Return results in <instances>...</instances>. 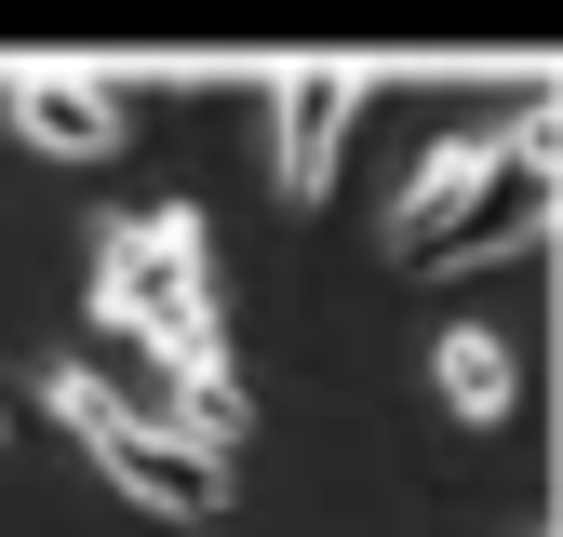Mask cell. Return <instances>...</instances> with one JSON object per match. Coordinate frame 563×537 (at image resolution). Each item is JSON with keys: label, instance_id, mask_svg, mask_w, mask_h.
<instances>
[{"label": "cell", "instance_id": "4", "mask_svg": "<svg viewBox=\"0 0 563 537\" xmlns=\"http://www.w3.org/2000/svg\"><path fill=\"white\" fill-rule=\"evenodd\" d=\"M349 134H363V81H349V67H296V81H268V175H282V201H335Z\"/></svg>", "mask_w": 563, "mask_h": 537}, {"label": "cell", "instance_id": "6", "mask_svg": "<svg viewBox=\"0 0 563 537\" xmlns=\"http://www.w3.org/2000/svg\"><path fill=\"white\" fill-rule=\"evenodd\" d=\"M550 229H563V175H510V188H497V201H483V216L430 255V283H483V268H523Z\"/></svg>", "mask_w": 563, "mask_h": 537}, {"label": "cell", "instance_id": "1", "mask_svg": "<svg viewBox=\"0 0 563 537\" xmlns=\"http://www.w3.org/2000/svg\"><path fill=\"white\" fill-rule=\"evenodd\" d=\"M95 322L108 336H134L162 376H175V403L162 417L188 430V443H242V363H229V322H216V242H201V201H148V216H108V242H95Z\"/></svg>", "mask_w": 563, "mask_h": 537}, {"label": "cell", "instance_id": "7", "mask_svg": "<svg viewBox=\"0 0 563 537\" xmlns=\"http://www.w3.org/2000/svg\"><path fill=\"white\" fill-rule=\"evenodd\" d=\"M430 390L456 403V430H497L510 403H523V350H510L497 322H443L430 336Z\"/></svg>", "mask_w": 563, "mask_h": 537}, {"label": "cell", "instance_id": "8", "mask_svg": "<svg viewBox=\"0 0 563 537\" xmlns=\"http://www.w3.org/2000/svg\"><path fill=\"white\" fill-rule=\"evenodd\" d=\"M0 443H14V417H0Z\"/></svg>", "mask_w": 563, "mask_h": 537}, {"label": "cell", "instance_id": "2", "mask_svg": "<svg viewBox=\"0 0 563 537\" xmlns=\"http://www.w3.org/2000/svg\"><path fill=\"white\" fill-rule=\"evenodd\" d=\"M41 417L81 443V457H95L148 524H229V457H216V443H188L162 403H121L95 363H54V376H41Z\"/></svg>", "mask_w": 563, "mask_h": 537}, {"label": "cell", "instance_id": "5", "mask_svg": "<svg viewBox=\"0 0 563 537\" xmlns=\"http://www.w3.org/2000/svg\"><path fill=\"white\" fill-rule=\"evenodd\" d=\"M0 121H14L27 149H54V162H108L121 134H134V95H121V81H67V67H41V81H0Z\"/></svg>", "mask_w": 563, "mask_h": 537}, {"label": "cell", "instance_id": "3", "mask_svg": "<svg viewBox=\"0 0 563 537\" xmlns=\"http://www.w3.org/2000/svg\"><path fill=\"white\" fill-rule=\"evenodd\" d=\"M510 175H563V95H537V108H510L497 134H443L430 162L402 175V201H389V255L402 268H430L483 201H497Z\"/></svg>", "mask_w": 563, "mask_h": 537}]
</instances>
